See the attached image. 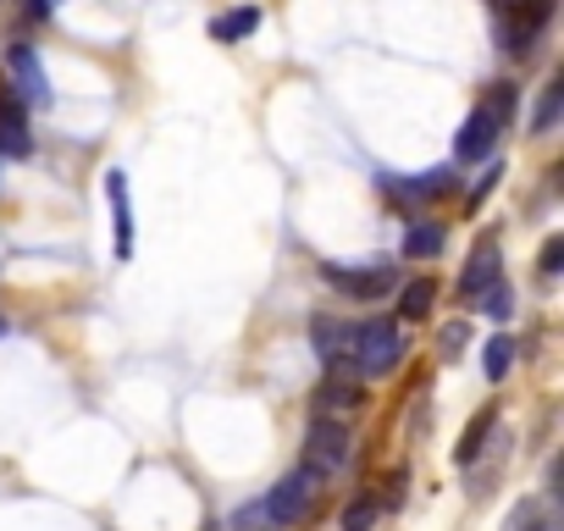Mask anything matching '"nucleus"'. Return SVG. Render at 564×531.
Returning a JSON list of instances; mask_svg holds the SVG:
<instances>
[{"mask_svg":"<svg viewBox=\"0 0 564 531\" xmlns=\"http://www.w3.org/2000/svg\"><path fill=\"white\" fill-rule=\"evenodd\" d=\"M399 360H404V333L393 327V322H360L355 327V338H349V366L360 371V377H388V371H399Z\"/></svg>","mask_w":564,"mask_h":531,"instance_id":"nucleus-1","label":"nucleus"},{"mask_svg":"<svg viewBox=\"0 0 564 531\" xmlns=\"http://www.w3.org/2000/svg\"><path fill=\"white\" fill-rule=\"evenodd\" d=\"M349 465V432L344 421H333L327 410L311 421V437H305V470L311 476H338Z\"/></svg>","mask_w":564,"mask_h":531,"instance_id":"nucleus-2","label":"nucleus"},{"mask_svg":"<svg viewBox=\"0 0 564 531\" xmlns=\"http://www.w3.org/2000/svg\"><path fill=\"white\" fill-rule=\"evenodd\" d=\"M265 520L271 525H300L311 509H316V476L311 470H294V476H282L271 492H265Z\"/></svg>","mask_w":564,"mask_h":531,"instance_id":"nucleus-3","label":"nucleus"},{"mask_svg":"<svg viewBox=\"0 0 564 531\" xmlns=\"http://www.w3.org/2000/svg\"><path fill=\"white\" fill-rule=\"evenodd\" d=\"M322 278L338 294H349V300H382L399 283V272H393L388 260H371V266H322Z\"/></svg>","mask_w":564,"mask_h":531,"instance_id":"nucleus-4","label":"nucleus"},{"mask_svg":"<svg viewBox=\"0 0 564 531\" xmlns=\"http://www.w3.org/2000/svg\"><path fill=\"white\" fill-rule=\"evenodd\" d=\"M12 95L23 100V106H34V111H45L56 95H51V78H45V67H40V56L29 51V45H18L12 51Z\"/></svg>","mask_w":564,"mask_h":531,"instance_id":"nucleus-5","label":"nucleus"},{"mask_svg":"<svg viewBox=\"0 0 564 531\" xmlns=\"http://www.w3.org/2000/svg\"><path fill=\"white\" fill-rule=\"evenodd\" d=\"M547 18H553V0H525V12H514L509 23H498V40H503V51H509V56L531 51V40L547 29Z\"/></svg>","mask_w":564,"mask_h":531,"instance_id":"nucleus-6","label":"nucleus"},{"mask_svg":"<svg viewBox=\"0 0 564 531\" xmlns=\"http://www.w3.org/2000/svg\"><path fill=\"white\" fill-rule=\"evenodd\" d=\"M29 150H34V139H29V106L12 89H0V155L23 161Z\"/></svg>","mask_w":564,"mask_h":531,"instance_id":"nucleus-7","label":"nucleus"},{"mask_svg":"<svg viewBox=\"0 0 564 531\" xmlns=\"http://www.w3.org/2000/svg\"><path fill=\"white\" fill-rule=\"evenodd\" d=\"M498 133H503V122H498V117H492L487 106H476V111L465 117L459 139H454V155H459V161H481V155H492Z\"/></svg>","mask_w":564,"mask_h":531,"instance_id":"nucleus-8","label":"nucleus"},{"mask_svg":"<svg viewBox=\"0 0 564 531\" xmlns=\"http://www.w3.org/2000/svg\"><path fill=\"white\" fill-rule=\"evenodd\" d=\"M106 199H111V232H117V260L133 254V199H128V172H106Z\"/></svg>","mask_w":564,"mask_h":531,"instance_id":"nucleus-9","label":"nucleus"},{"mask_svg":"<svg viewBox=\"0 0 564 531\" xmlns=\"http://www.w3.org/2000/svg\"><path fill=\"white\" fill-rule=\"evenodd\" d=\"M382 188H393L399 199H448L454 194V172L432 166V172H415V177H382Z\"/></svg>","mask_w":564,"mask_h":531,"instance_id":"nucleus-10","label":"nucleus"},{"mask_svg":"<svg viewBox=\"0 0 564 531\" xmlns=\"http://www.w3.org/2000/svg\"><path fill=\"white\" fill-rule=\"evenodd\" d=\"M498 283V238H481L476 243V254H470V266L459 272V294L465 300H476L481 289H492Z\"/></svg>","mask_w":564,"mask_h":531,"instance_id":"nucleus-11","label":"nucleus"},{"mask_svg":"<svg viewBox=\"0 0 564 531\" xmlns=\"http://www.w3.org/2000/svg\"><path fill=\"white\" fill-rule=\"evenodd\" d=\"M311 338H316V355H322L327 366H344V360H349V338H355V327L338 322V316H316V322H311Z\"/></svg>","mask_w":564,"mask_h":531,"instance_id":"nucleus-12","label":"nucleus"},{"mask_svg":"<svg viewBox=\"0 0 564 531\" xmlns=\"http://www.w3.org/2000/svg\"><path fill=\"white\" fill-rule=\"evenodd\" d=\"M254 29H260V7H232V12L210 18V40H216V45H238V40H249Z\"/></svg>","mask_w":564,"mask_h":531,"instance_id":"nucleus-13","label":"nucleus"},{"mask_svg":"<svg viewBox=\"0 0 564 531\" xmlns=\"http://www.w3.org/2000/svg\"><path fill=\"white\" fill-rule=\"evenodd\" d=\"M432 305H437V283H432V278L404 283V294H399V316H404V322H426Z\"/></svg>","mask_w":564,"mask_h":531,"instance_id":"nucleus-14","label":"nucleus"},{"mask_svg":"<svg viewBox=\"0 0 564 531\" xmlns=\"http://www.w3.org/2000/svg\"><path fill=\"white\" fill-rule=\"evenodd\" d=\"M443 243H448L443 221H421V227L404 232V254H410V260H432V254H443Z\"/></svg>","mask_w":564,"mask_h":531,"instance_id":"nucleus-15","label":"nucleus"},{"mask_svg":"<svg viewBox=\"0 0 564 531\" xmlns=\"http://www.w3.org/2000/svg\"><path fill=\"white\" fill-rule=\"evenodd\" d=\"M514 355H520V344H514V338H492V344L481 349V371H487L492 382H503V377L514 371Z\"/></svg>","mask_w":564,"mask_h":531,"instance_id":"nucleus-16","label":"nucleus"},{"mask_svg":"<svg viewBox=\"0 0 564 531\" xmlns=\"http://www.w3.org/2000/svg\"><path fill=\"white\" fill-rule=\"evenodd\" d=\"M316 404H322V410H355V404H360V388H355V382H338V377H333V382H322Z\"/></svg>","mask_w":564,"mask_h":531,"instance_id":"nucleus-17","label":"nucleus"},{"mask_svg":"<svg viewBox=\"0 0 564 531\" xmlns=\"http://www.w3.org/2000/svg\"><path fill=\"white\" fill-rule=\"evenodd\" d=\"M558 106H564V84H547V89H542V100H536L531 128H536V133H547V128L558 122Z\"/></svg>","mask_w":564,"mask_h":531,"instance_id":"nucleus-18","label":"nucleus"},{"mask_svg":"<svg viewBox=\"0 0 564 531\" xmlns=\"http://www.w3.org/2000/svg\"><path fill=\"white\" fill-rule=\"evenodd\" d=\"M514 95H520V89H509V84H492V95H487L481 106H487V111H492V117L509 128V122H514Z\"/></svg>","mask_w":564,"mask_h":531,"instance_id":"nucleus-19","label":"nucleus"},{"mask_svg":"<svg viewBox=\"0 0 564 531\" xmlns=\"http://www.w3.org/2000/svg\"><path fill=\"white\" fill-rule=\"evenodd\" d=\"M371 520H377V498H355L344 509V531H371Z\"/></svg>","mask_w":564,"mask_h":531,"instance_id":"nucleus-20","label":"nucleus"},{"mask_svg":"<svg viewBox=\"0 0 564 531\" xmlns=\"http://www.w3.org/2000/svg\"><path fill=\"white\" fill-rule=\"evenodd\" d=\"M476 300H481V316H492V322H503V316H509V289H503V283L481 289Z\"/></svg>","mask_w":564,"mask_h":531,"instance_id":"nucleus-21","label":"nucleus"},{"mask_svg":"<svg viewBox=\"0 0 564 531\" xmlns=\"http://www.w3.org/2000/svg\"><path fill=\"white\" fill-rule=\"evenodd\" d=\"M503 531H542V509H536V503L525 498V503H520V509L509 514V525H503Z\"/></svg>","mask_w":564,"mask_h":531,"instance_id":"nucleus-22","label":"nucleus"},{"mask_svg":"<svg viewBox=\"0 0 564 531\" xmlns=\"http://www.w3.org/2000/svg\"><path fill=\"white\" fill-rule=\"evenodd\" d=\"M487 421H492V415H481V421L465 432V443H459V465H470V459H476V448H481V437H487Z\"/></svg>","mask_w":564,"mask_h":531,"instance_id":"nucleus-23","label":"nucleus"},{"mask_svg":"<svg viewBox=\"0 0 564 531\" xmlns=\"http://www.w3.org/2000/svg\"><path fill=\"white\" fill-rule=\"evenodd\" d=\"M558 260H564V238H547V243H542V260H536L542 278H558Z\"/></svg>","mask_w":564,"mask_h":531,"instance_id":"nucleus-24","label":"nucleus"},{"mask_svg":"<svg viewBox=\"0 0 564 531\" xmlns=\"http://www.w3.org/2000/svg\"><path fill=\"white\" fill-rule=\"evenodd\" d=\"M498 177H503V166H487V177H481V183L470 188V210H476V205H481V199L492 194V183H498Z\"/></svg>","mask_w":564,"mask_h":531,"instance_id":"nucleus-25","label":"nucleus"},{"mask_svg":"<svg viewBox=\"0 0 564 531\" xmlns=\"http://www.w3.org/2000/svg\"><path fill=\"white\" fill-rule=\"evenodd\" d=\"M51 7H56V0H29V18L40 23V18H51Z\"/></svg>","mask_w":564,"mask_h":531,"instance_id":"nucleus-26","label":"nucleus"},{"mask_svg":"<svg viewBox=\"0 0 564 531\" xmlns=\"http://www.w3.org/2000/svg\"><path fill=\"white\" fill-rule=\"evenodd\" d=\"M492 7H498V12H503V7H514V0H492Z\"/></svg>","mask_w":564,"mask_h":531,"instance_id":"nucleus-27","label":"nucleus"}]
</instances>
